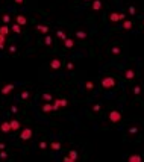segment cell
Returning <instances> with one entry per match:
<instances>
[{"label":"cell","mask_w":144,"mask_h":162,"mask_svg":"<svg viewBox=\"0 0 144 162\" xmlns=\"http://www.w3.org/2000/svg\"><path fill=\"white\" fill-rule=\"evenodd\" d=\"M100 85H102V88H105V90H112L115 85H117V80L112 76H103L102 80H100Z\"/></svg>","instance_id":"1"},{"label":"cell","mask_w":144,"mask_h":162,"mask_svg":"<svg viewBox=\"0 0 144 162\" xmlns=\"http://www.w3.org/2000/svg\"><path fill=\"white\" fill-rule=\"evenodd\" d=\"M108 20L111 23H118V21H124L126 20V14L123 12H111L108 15Z\"/></svg>","instance_id":"2"},{"label":"cell","mask_w":144,"mask_h":162,"mask_svg":"<svg viewBox=\"0 0 144 162\" xmlns=\"http://www.w3.org/2000/svg\"><path fill=\"white\" fill-rule=\"evenodd\" d=\"M121 118H123V115H121L120 111H117V109H114V111H111L108 115V120L109 123H112V124H117V123H120Z\"/></svg>","instance_id":"3"},{"label":"cell","mask_w":144,"mask_h":162,"mask_svg":"<svg viewBox=\"0 0 144 162\" xmlns=\"http://www.w3.org/2000/svg\"><path fill=\"white\" fill-rule=\"evenodd\" d=\"M32 135H33L32 129H30V127H24L23 130L20 132V139H21V141H27V139L32 138Z\"/></svg>","instance_id":"4"},{"label":"cell","mask_w":144,"mask_h":162,"mask_svg":"<svg viewBox=\"0 0 144 162\" xmlns=\"http://www.w3.org/2000/svg\"><path fill=\"white\" fill-rule=\"evenodd\" d=\"M78 158H79L78 151H76V150H70L67 156L62 158V161H64V162H74V161H78Z\"/></svg>","instance_id":"5"},{"label":"cell","mask_w":144,"mask_h":162,"mask_svg":"<svg viewBox=\"0 0 144 162\" xmlns=\"http://www.w3.org/2000/svg\"><path fill=\"white\" fill-rule=\"evenodd\" d=\"M68 102H67V99H56L53 102V111H59V108H65Z\"/></svg>","instance_id":"6"},{"label":"cell","mask_w":144,"mask_h":162,"mask_svg":"<svg viewBox=\"0 0 144 162\" xmlns=\"http://www.w3.org/2000/svg\"><path fill=\"white\" fill-rule=\"evenodd\" d=\"M14 88H15V85H14V84H6L5 86L2 88V91H0V92H2L3 96H8L11 91H14Z\"/></svg>","instance_id":"7"},{"label":"cell","mask_w":144,"mask_h":162,"mask_svg":"<svg viewBox=\"0 0 144 162\" xmlns=\"http://www.w3.org/2000/svg\"><path fill=\"white\" fill-rule=\"evenodd\" d=\"M61 65H62V61L58 59V58H55V59L50 61V68H52V70H59Z\"/></svg>","instance_id":"8"},{"label":"cell","mask_w":144,"mask_h":162,"mask_svg":"<svg viewBox=\"0 0 144 162\" xmlns=\"http://www.w3.org/2000/svg\"><path fill=\"white\" fill-rule=\"evenodd\" d=\"M102 0H93L91 2V8H93V11H100L102 9Z\"/></svg>","instance_id":"9"},{"label":"cell","mask_w":144,"mask_h":162,"mask_svg":"<svg viewBox=\"0 0 144 162\" xmlns=\"http://www.w3.org/2000/svg\"><path fill=\"white\" fill-rule=\"evenodd\" d=\"M42 112H53V103H50V102H46L44 105H42V108H41Z\"/></svg>","instance_id":"10"},{"label":"cell","mask_w":144,"mask_h":162,"mask_svg":"<svg viewBox=\"0 0 144 162\" xmlns=\"http://www.w3.org/2000/svg\"><path fill=\"white\" fill-rule=\"evenodd\" d=\"M132 27H133L132 20H124V21H123V24H121V29H123V30H131Z\"/></svg>","instance_id":"11"},{"label":"cell","mask_w":144,"mask_h":162,"mask_svg":"<svg viewBox=\"0 0 144 162\" xmlns=\"http://www.w3.org/2000/svg\"><path fill=\"white\" fill-rule=\"evenodd\" d=\"M0 130H2V132H5V133L11 132V123H9V121H3V123H2V126H0Z\"/></svg>","instance_id":"12"},{"label":"cell","mask_w":144,"mask_h":162,"mask_svg":"<svg viewBox=\"0 0 144 162\" xmlns=\"http://www.w3.org/2000/svg\"><path fill=\"white\" fill-rule=\"evenodd\" d=\"M133 77H135V71H133L132 68H127L126 71H124V79H127V80H132Z\"/></svg>","instance_id":"13"},{"label":"cell","mask_w":144,"mask_h":162,"mask_svg":"<svg viewBox=\"0 0 144 162\" xmlns=\"http://www.w3.org/2000/svg\"><path fill=\"white\" fill-rule=\"evenodd\" d=\"M127 161L129 162H141L143 161V156L141 155H131V156H127Z\"/></svg>","instance_id":"14"},{"label":"cell","mask_w":144,"mask_h":162,"mask_svg":"<svg viewBox=\"0 0 144 162\" xmlns=\"http://www.w3.org/2000/svg\"><path fill=\"white\" fill-rule=\"evenodd\" d=\"M17 23L20 24V26H26V24H27V18L24 17V15H21V14H18L17 15Z\"/></svg>","instance_id":"15"},{"label":"cell","mask_w":144,"mask_h":162,"mask_svg":"<svg viewBox=\"0 0 144 162\" xmlns=\"http://www.w3.org/2000/svg\"><path fill=\"white\" fill-rule=\"evenodd\" d=\"M74 36L78 38V40H87V32L85 30H76V33H74Z\"/></svg>","instance_id":"16"},{"label":"cell","mask_w":144,"mask_h":162,"mask_svg":"<svg viewBox=\"0 0 144 162\" xmlns=\"http://www.w3.org/2000/svg\"><path fill=\"white\" fill-rule=\"evenodd\" d=\"M9 123H11V130H12V132H15V130L20 129V121H18V120H11Z\"/></svg>","instance_id":"17"},{"label":"cell","mask_w":144,"mask_h":162,"mask_svg":"<svg viewBox=\"0 0 144 162\" xmlns=\"http://www.w3.org/2000/svg\"><path fill=\"white\" fill-rule=\"evenodd\" d=\"M36 30H40V32H42V33H46V35H47L49 30H50V27L46 26V24H38V26H36Z\"/></svg>","instance_id":"18"},{"label":"cell","mask_w":144,"mask_h":162,"mask_svg":"<svg viewBox=\"0 0 144 162\" xmlns=\"http://www.w3.org/2000/svg\"><path fill=\"white\" fill-rule=\"evenodd\" d=\"M84 86H85V90H88V91H93L94 88H96V84L93 82V80H87L84 84Z\"/></svg>","instance_id":"19"},{"label":"cell","mask_w":144,"mask_h":162,"mask_svg":"<svg viewBox=\"0 0 144 162\" xmlns=\"http://www.w3.org/2000/svg\"><path fill=\"white\" fill-rule=\"evenodd\" d=\"M50 149L53 151H59L61 150V143H58V141H52L50 143Z\"/></svg>","instance_id":"20"},{"label":"cell","mask_w":144,"mask_h":162,"mask_svg":"<svg viewBox=\"0 0 144 162\" xmlns=\"http://www.w3.org/2000/svg\"><path fill=\"white\" fill-rule=\"evenodd\" d=\"M11 30L14 32V33H21V26H20L18 23H14L11 26Z\"/></svg>","instance_id":"21"},{"label":"cell","mask_w":144,"mask_h":162,"mask_svg":"<svg viewBox=\"0 0 144 162\" xmlns=\"http://www.w3.org/2000/svg\"><path fill=\"white\" fill-rule=\"evenodd\" d=\"M64 46H65V48H73L74 47V41H73L71 38H67L65 41H64Z\"/></svg>","instance_id":"22"},{"label":"cell","mask_w":144,"mask_h":162,"mask_svg":"<svg viewBox=\"0 0 144 162\" xmlns=\"http://www.w3.org/2000/svg\"><path fill=\"white\" fill-rule=\"evenodd\" d=\"M56 36H58L59 40H62V41H65V40H67L65 32H64V30H61V29H58V30H56Z\"/></svg>","instance_id":"23"},{"label":"cell","mask_w":144,"mask_h":162,"mask_svg":"<svg viewBox=\"0 0 144 162\" xmlns=\"http://www.w3.org/2000/svg\"><path fill=\"white\" fill-rule=\"evenodd\" d=\"M91 111H93L94 114H99V112L102 111V106H100V103H94V105L91 106Z\"/></svg>","instance_id":"24"},{"label":"cell","mask_w":144,"mask_h":162,"mask_svg":"<svg viewBox=\"0 0 144 162\" xmlns=\"http://www.w3.org/2000/svg\"><path fill=\"white\" fill-rule=\"evenodd\" d=\"M111 53L114 55V56H118V55H121V48L118 46H114V47L111 48Z\"/></svg>","instance_id":"25"},{"label":"cell","mask_w":144,"mask_h":162,"mask_svg":"<svg viewBox=\"0 0 144 162\" xmlns=\"http://www.w3.org/2000/svg\"><path fill=\"white\" fill-rule=\"evenodd\" d=\"M20 97H21V100H29V97H30V92L29 91H21V92H20Z\"/></svg>","instance_id":"26"},{"label":"cell","mask_w":144,"mask_h":162,"mask_svg":"<svg viewBox=\"0 0 144 162\" xmlns=\"http://www.w3.org/2000/svg\"><path fill=\"white\" fill-rule=\"evenodd\" d=\"M41 99L44 100V102H52L53 100V97H52V94H49V92H44L41 96Z\"/></svg>","instance_id":"27"},{"label":"cell","mask_w":144,"mask_h":162,"mask_svg":"<svg viewBox=\"0 0 144 162\" xmlns=\"http://www.w3.org/2000/svg\"><path fill=\"white\" fill-rule=\"evenodd\" d=\"M0 33L6 36V35H8V33H9V27H8L6 24H3V26H0Z\"/></svg>","instance_id":"28"},{"label":"cell","mask_w":144,"mask_h":162,"mask_svg":"<svg viewBox=\"0 0 144 162\" xmlns=\"http://www.w3.org/2000/svg\"><path fill=\"white\" fill-rule=\"evenodd\" d=\"M127 12H129L131 15H137V8L132 6V5H129V6H127Z\"/></svg>","instance_id":"29"},{"label":"cell","mask_w":144,"mask_h":162,"mask_svg":"<svg viewBox=\"0 0 144 162\" xmlns=\"http://www.w3.org/2000/svg\"><path fill=\"white\" fill-rule=\"evenodd\" d=\"M52 42H53V40H52V36L50 35L44 36V44H46V46H52Z\"/></svg>","instance_id":"30"},{"label":"cell","mask_w":144,"mask_h":162,"mask_svg":"<svg viewBox=\"0 0 144 162\" xmlns=\"http://www.w3.org/2000/svg\"><path fill=\"white\" fill-rule=\"evenodd\" d=\"M38 147H40V150H46V149H47V143H46L44 139H41L40 144H38Z\"/></svg>","instance_id":"31"},{"label":"cell","mask_w":144,"mask_h":162,"mask_svg":"<svg viewBox=\"0 0 144 162\" xmlns=\"http://www.w3.org/2000/svg\"><path fill=\"white\" fill-rule=\"evenodd\" d=\"M5 40H6V36L0 33V50H3V47H5Z\"/></svg>","instance_id":"32"},{"label":"cell","mask_w":144,"mask_h":162,"mask_svg":"<svg viewBox=\"0 0 144 162\" xmlns=\"http://www.w3.org/2000/svg\"><path fill=\"white\" fill-rule=\"evenodd\" d=\"M8 159V153L5 150H0V161H6Z\"/></svg>","instance_id":"33"},{"label":"cell","mask_w":144,"mask_h":162,"mask_svg":"<svg viewBox=\"0 0 144 162\" xmlns=\"http://www.w3.org/2000/svg\"><path fill=\"white\" fill-rule=\"evenodd\" d=\"M2 20H3V23H5V24L11 23V15H8V14H5V15L2 17Z\"/></svg>","instance_id":"34"},{"label":"cell","mask_w":144,"mask_h":162,"mask_svg":"<svg viewBox=\"0 0 144 162\" xmlns=\"http://www.w3.org/2000/svg\"><path fill=\"white\" fill-rule=\"evenodd\" d=\"M133 94H135V96H140V94H141V85H137V86L133 88Z\"/></svg>","instance_id":"35"},{"label":"cell","mask_w":144,"mask_h":162,"mask_svg":"<svg viewBox=\"0 0 144 162\" xmlns=\"http://www.w3.org/2000/svg\"><path fill=\"white\" fill-rule=\"evenodd\" d=\"M67 70H70V71L74 70V64H73L71 61H70V62H67Z\"/></svg>","instance_id":"36"},{"label":"cell","mask_w":144,"mask_h":162,"mask_svg":"<svg viewBox=\"0 0 144 162\" xmlns=\"http://www.w3.org/2000/svg\"><path fill=\"white\" fill-rule=\"evenodd\" d=\"M11 112H12V114H17V112H18V108L15 106V105H12V106H11Z\"/></svg>","instance_id":"37"},{"label":"cell","mask_w":144,"mask_h":162,"mask_svg":"<svg viewBox=\"0 0 144 162\" xmlns=\"http://www.w3.org/2000/svg\"><path fill=\"white\" fill-rule=\"evenodd\" d=\"M17 52V47L15 46H9V53H15Z\"/></svg>","instance_id":"38"},{"label":"cell","mask_w":144,"mask_h":162,"mask_svg":"<svg viewBox=\"0 0 144 162\" xmlns=\"http://www.w3.org/2000/svg\"><path fill=\"white\" fill-rule=\"evenodd\" d=\"M129 133H133V135H135V133H138V129H137V127H131V129H129Z\"/></svg>","instance_id":"39"},{"label":"cell","mask_w":144,"mask_h":162,"mask_svg":"<svg viewBox=\"0 0 144 162\" xmlns=\"http://www.w3.org/2000/svg\"><path fill=\"white\" fill-rule=\"evenodd\" d=\"M5 149H6V145L3 143H0V150H5Z\"/></svg>","instance_id":"40"},{"label":"cell","mask_w":144,"mask_h":162,"mask_svg":"<svg viewBox=\"0 0 144 162\" xmlns=\"http://www.w3.org/2000/svg\"><path fill=\"white\" fill-rule=\"evenodd\" d=\"M15 3H18V5H21V3H24V0H14Z\"/></svg>","instance_id":"41"},{"label":"cell","mask_w":144,"mask_h":162,"mask_svg":"<svg viewBox=\"0 0 144 162\" xmlns=\"http://www.w3.org/2000/svg\"><path fill=\"white\" fill-rule=\"evenodd\" d=\"M84 2H93V0H84Z\"/></svg>","instance_id":"42"},{"label":"cell","mask_w":144,"mask_h":162,"mask_svg":"<svg viewBox=\"0 0 144 162\" xmlns=\"http://www.w3.org/2000/svg\"><path fill=\"white\" fill-rule=\"evenodd\" d=\"M143 26H144V20H143Z\"/></svg>","instance_id":"43"}]
</instances>
